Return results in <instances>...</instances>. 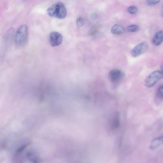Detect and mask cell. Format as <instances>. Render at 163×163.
I'll return each mask as SVG.
<instances>
[{"label":"cell","mask_w":163,"mask_h":163,"mask_svg":"<svg viewBox=\"0 0 163 163\" xmlns=\"http://www.w3.org/2000/svg\"><path fill=\"white\" fill-rule=\"evenodd\" d=\"M49 15L52 17L62 19L67 15V10L64 5L62 3H58L51 6L47 10Z\"/></svg>","instance_id":"obj_1"},{"label":"cell","mask_w":163,"mask_h":163,"mask_svg":"<svg viewBox=\"0 0 163 163\" xmlns=\"http://www.w3.org/2000/svg\"><path fill=\"white\" fill-rule=\"evenodd\" d=\"M123 76V73L121 70L118 69H114L111 70L109 74L110 80L113 83H116L120 81Z\"/></svg>","instance_id":"obj_6"},{"label":"cell","mask_w":163,"mask_h":163,"mask_svg":"<svg viewBox=\"0 0 163 163\" xmlns=\"http://www.w3.org/2000/svg\"><path fill=\"white\" fill-rule=\"evenodd\" d=\"M128 10L130 13L134 14L138 12V9L136 6H131L128 7Z\"/></svg>","instance_id":"obj_12"},{"label":"cell","mask_w":163,"mask_h":163,"mask_svg":"<svg viewBox=\"0 0 163 163\" xmlns=\"http://www.w3.org/2000/svg\"><path fill=\"white\" fill-rule=\"evenodd\" d=\"M161 71L163 72V62L161 65Z\"/></svg>","instance_id":"obj_16"},{"label":"cell","mask_w":163,"mask_h":163,"mask_svg":"<svg viewBox=\"0 0 163 163\" xmlns=\"http://www.w3.org/2000/svg\"><path fill=\"white\" fill-rule=\"evenodd\" d=\"M163 42V31H159L156 33L152 39V43L155 46L161 45Z\"/></svg>","instance_id":"obj_7"},{"label":"cell","mask_w":163,"mask_h":163,"mask_svg":"<svg viewBox=\"0 0 163 163\" xmlns=\"http://www.w3.org/2000/svg\"><path fill=\"white\" fill-rule=\"evenodd\" d=\"M28 31L27 26L24 24L21 26L17 30L15 36V42L18 46L23 47L28 42Z\"/></svg>","instance_id":"obj_2"},{"label":"cell","mask_w":163,"mask_h":163,"mask_svg":"<svg viewBox=\"0 0 163 163\" xmlns=\"http://www.w3.org/2000/svg\"><path fill=\"white\" fill-rule=\"evenodd\" d=\"M163 78V72L157 70L152 72L145 82V86L148 88L153 87L160 79Z\"/></svg>","instance_id":"obj_3"},{"label":"cell","mask_w":163,"mask_h":163,"mask_svg":"<svg viewBox=\"0 0 163 163\" xmlns=\"http://www.w3.org/2000/svg\"><path fill=\"white\" fill-rule=\"evenodd\" d=\"M138 26L136 25H131L128 28V31L131 32H135L138 31L139 29Z\"/></svg>","instance_id":"obj_11"},{"label":"cell","mask_w":163,"mask_h":163,"mask_svg":"<svg viewBox=\"0 0 163 163\" xmlns=\"http://www.w3.org/2000/svg\"><path fill=\"white\" fill-rule=\"evenodd\" d=\"M148 47L147 43L143 42L138 44L132 49L131 54L134 57H138L143 53L147 50Z\"/></svg>","instance_id":"obj_4"},{"label":"cell","mask_w":163,"mask_h":163,"mask_svg":"<svg viewBox=\"0 0 163 163\" xmlns=\"http://www.w3.org/2000/svg\"><path fill=\"white\" fill-rule=\"evenodd\" d=\"M62 40V36L60 33L57 32H53L50 33L49 42L52 46L55 47L60 45Z\"/></svg>","instance_id":"obj_5"},{"label":"cell","mask_w":163,"mask_h":163,"mask_svg":"<svg viewBox=\"0 0 163 163\" xmlns=\"http://www.w3.org/2000/svg\"><path fill=\"white\" fill-rule=\"evenodd\" d=\"M163 144V135L161 136L154 140L152 142L150 145V149L152 150L154 149Z\"/></svg>","instance_id":"obj_9"},{"label":"cell","mask_w":163,"mask_h":163,"mask_svg":"<svg viewBox=\"0 0 163 163\" xmlns=\"http://www.w3.org/2000/svg\"><path fill=\"white\" fill-rule=\"evenodd\" d=\"M125 31V29L122 26L118 24L114 25L111 29V32L113 34L120 35L123 34Z\"/></svg>","instance_id":"obj_10"},{"label":"cell","mask_w":163,"mask_h":163,"mask_svg":"<svg viewBox=\"0 0 163 163\" xmlns=\"http://www.w3.org/2000/svg\"><path fill=\"white\" fill-rule=\"evenodd\" d=\"M161 16L163 17V6L161 10Z\"/></svg>","instance_id":"obj_17"},{"label":"cell","mask_w":163,"mask_h":163,"mask_svg":"<svg viewBox=\"0 0 163 163\" xmlns=\"http://www.w3.org/2000/svg\"><path fill=\"white\" fill-rule=\"evenodd\" d=\"M157 94L159 97L163 98V84L161 85L158 88L157 91Z\"/></svg>","instance_id":"obj_13"},{"label":"cell","mask_w":163,"mask_h":163,"mask_svg":"<svg viewBox=\"0 0 163 163\" xmlns=\"http://www.w3.org/2000/svg\"><path fill=\"white\" fill-rule=\"evenodd\" d=\"M161 1V0H146V2L148 5H154L157 4Z\"/></svg>","instance_id":"obj_15"},{"label":"cell","mask_w":163,"mask_h":163,"mask_svg":"<svg viewBox=\"0 0 163 163\" xmlns=\"http://www.w3.org/2000/svg\"><path fill=\"white\" fill-rule=\"evenodd\" d=\"M120 123V118L119 114L116 113L113 116L111 122V127L113 130H116L119 127Z\"/></svg>","instance_id":"obj_8"},{"label":"cell","mask_w":163,"mask_h":163,"mask_svg":"<svg viewBox=\"0 0 163 163\" xmlns=\"http://www.w3.org/2000/svg\"><path fill=\"white\" fill-rule=\"evenodd\" d=\"M77 23L79 28L82 27L84 23V20L82 18H79L77 20Z\"/></svg>","instance_id":"obj_14"}]
</instances>
